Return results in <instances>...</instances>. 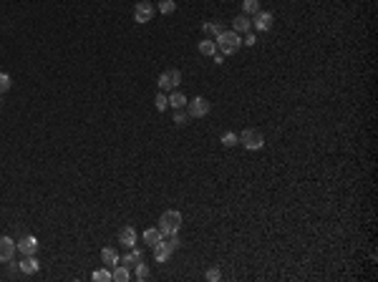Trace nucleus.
<instances>
[{"instance_id": "f257e3e1", "label": "nucleus", "mask_w": 378, "mask_h": 282, "mask_svg": "<svg viewBox=\"0 0 378 282\" xmlns=\"http://www.w3.org/2000/svg\"><path fill=\"white\" fill-rule=\"evenodd\" d=\"M214 43H217V48L222 51V56H232V53H237V48L242 46L240 33H235V31H225L219 38H214Z\"/></svg>"}, {"instance_id": "f03ea898", "label": "nucleus", "mask_w": 378, "mask_h": 282, "mask_svg": "<svg viewBox=\"0 0 378 282\" xmlns=\"http://www.w3.org/2000/svg\"><path fill=\"white\" fill-rule=\"evenodd\" d=\"M179 227H182V212L169 209V212L162 214V219H159V229H162L164 237H167V234H176V232H179Z\"/></svg>"}, {"instance_id": "7ed1b4c3", "label": "nucleus", "mask_w": 378, "mask_h": 282, "mask_svg": "<svg viewBox=\"0 0 378 282\" xmlns=\"http://www.w3.org/2000/svg\"><path fill=\"white\" fill-rule=\"evenodd\" d=\"M179 81H182V71L179 68H169V71H164L162 76H159V91H174L176 86H179Z\"/></svg>"}, {"instance_id": "20e7f679", "label": "nucleus", "mask_w": 378, "mask_h": 282, "mask_svg": "<svg viewBox=\"0 0 378 282\" xmlns=\"http://www.w3.org/2000/svg\"><path fill=\"white\" fill-rule=\"evenodd\" d=\"M209 108H212L209 101L202 98V96H197V98L187 101V114H189V119H202V116H207Z\"/></svg>"}, {"instance_id": "39448f33", "label": "nucleus", "mask_w": 378, "mask_h": 282, "mask_svg": "<svg viewBox=\"0 0 378 282\" xmlns=\"http://www.w3.org/2000/svg\"><path fill=\"white\" fill-rule=\"evenodd\" d=\"M240 141H242V146H244V149H250V151H257V149H262V144H265V136H262V131H257V128H247V131H242Z\"/></svg>"}, {"instance_id": "423d86ee", "label": "nucleus", "mask_w": 378, "mask_h": 282, "mask_svg": "<svg viewBox=\"0 0 378 282\" xmlns=\"http://www.w3.org/2000/svg\"><path fill=\"white\" fill-rule=\"evenodd\" d=\"M154 8L149 0H141V3H137V8H134V20L137 23H149V20L154 18Z\"/></svg>"}, {"instance_id": "0eeeda50", "label": "nucleus", "mask_w": 378, "mask_h": 282, "mask_svg": "<svg viewBox=\"0 0 378 282\" xmlns=\"http://www.w3.org/2000/svg\"><path fill=\"white\" fill-rule=\"evenodd\" d=\"M15 250H18V245L10 240V237H0V262H10Z\"/></svg>"}, {"instance_id": "6e6552de", "label": "nucleus", "mask_w": 378, "mask_h": 282, "mask_svg": "<svg viewBox=\"0 0 378 282\" xmlns=\"http://www.w3.org/2000/svg\"><path fill=\"white\" fill-rule=\"evenodd\" d=\"M273 23H275L273 13H268V10H257V13H255V23H252V26H255L257 31H270Z\"/></svg>"}, {"instance_id": "1a4fd4ad", "label": "nucleus", "mask_w": 378, "mask_h": 282, "mask_svg": "<svg viewBox=\"0 0 378 282\" xmlns=\"http://www.w3.org/2000/svg\"><path fill=\"white\" fill-rule=\"evenodd\" d=\"M18 245V250L20 252H23V254H35V250H38V240H35V237L33 234H26V237H20V242H15Z\"/></svg>"}, {"instance_id": "9d476101", "label": "nucleus", "mask_w": 378, "mask_h": 282, "mask_svg": "<svg viewBox=\"0 0 378 282\" xmlns=\"http://www.w3.org/2000/svg\"><path fill=\"white\" fill-rule=\"evenodd\" d=\"M119 240H121V245L124 247H137V229L134 227H121L119 229Z\"/></svg>"}, {"instance_id": "9b49d317", "label": "nucleus", "mask_w": 378, "mask_h": 282, "mask_svg": "<svg viewBox=\"0 0 378 282\" xmlns=\"http://www.w3.org/2000/svg\"><path fill=\"white\" fill-rule=\"evenodd\" d=\"M18 267H20V272H23V275H35L40 270V262H38L33 254H26V259H20Z\"/></svg>"}, {"instance_id": "f8f14e48", "label": "nucleus", "mask_w": 378, "mask_h": 282, "mask_svg": "<svg viewBox=\"0 0 378 282\" xmlns=\"http://www.w3.org/2000/svg\"><path fill=\"white\" fill-rule=\"evenodd\" d=\"M232 28H235V33H247V31L252 28V20L242 13V15H237V18L232 20Z\"/></svg>"}, {"instance_id": "ddd939ff", "label": "nucleus", "mask_w": 378, "mask_h": 282, "mask_svg": "<svg viewBox=\"0 0 378 282\" xmlns=\"http://www.w3.org/2000/svg\"><path fill=\"white\" fill-rule=\"evenodd\" d=\"M101 259H103L108 267H114V265H119V252L114 247H103L101 250Z\"/></svg>"}, {"instance_id": "4468645a", "label": "nucleus", "mask_w": 378, "mask_h": 282, "mask_svg": "<svg viewBox=\"0 0 378 282\" xmlns=\"http://www.w3.org/2000/svg\"><path fill=\"white\" fill-rule=\"evenodd\" d=\"M162 237H164V234H162V229H159V227H151V229H146V232H144V242H146L149 247H154V245H157V242L162 240Z\"/></svg>"}, {"instance_id": "2eb2a0df", "label": "nucleus", "mask_w": 378, "mask_h": 282, "mask_svg": "<svg viewBox=\"0 0 378 282\" xmlns=\"http://www.w3.org/2000/svg\"><path fill=\"white\" fill-rule=\"evenodd\" d=\"M187 101H189V98H187L182 91H176V89H174V91H172V96H169V106H174V108H184V106H187Z\"/></svg>"}, {"instance_id": "dca6fc26", "label": "nucleus", "mask_w": 378, "mask_h": 282, "mask_svg": "<svg viewBox=\"0 0 378 282\" xmlns=\"http://www.w3.org/2000/svg\"><path fill=\"white\" fill-rule=\"evenodd\" d=\"M162 240H164V237H162ZM162 240L154 245V259H157V262H167V259H169V250L164 247Z\"/></svg>"}, {"instance_id": "f3484780", "label": "nucleus", "mask_w": 378, "mask_h": 282, "mask_svg": "<svg viewBox=\"0 0 378 282\" xmlns=\"http://www.w3.org/2000/svg\"><path fill=\"white\" fill-rule=\"evenodd\" d=\"M209 38H219L222 33H225V28H222L219 23H214V20H209V23H205V28H202Z\"/></svg>"}, {"instance_id": "a211bd4d", "label": "nucleus", "mask_w": 378, "mask_h": 282, "mask_svg": "<svg viewBox=\"0 0 378 282\" xmlns=\"http://www.w3.org/2000/svg\"><path fill=\"white\" fill-rule=\"evenodd\" d=\"M129 277H131V275H129V267H124V265H121V267H116V265H114L111 280H114V282H129Z\"/></svg>"}, {"instance_id": "6ab92c4d", "label": "nucleus", "mask_w": 378, "mask_h": 282, "mask_svg": "<svg viewBox=\"0 0 378 282\" xmlns=\"http://www.w3.org/2000/svg\"><path fill=\"white\" fill-rule=\"evenodd\" d=\"M119 262H121L124 267H134L137 262H141V252H139V250H134V252H131V254L121 257V259H119Z\"/></svg>"}, {"instance_id": "aec40b11", "label": "nucleus", "mask_w": 378, "mask_h": 282, "mask_svg": "<svg viewBox=\"0 0 378 282\" xmlns=\"http://www.w3.org/2000/svg\"><path fill=\"white\" fill-rule=\"evenodd\" d=\"M199 53L202 56H214L217 53V43L214 40H202L199 43Z\"/></svg>"}, {"instance_id": "412c9836", "label": "nucleus", "mask_w": 378, "mask_h": 282, "mask_svg": "<svg viewBox=\"0 0 378 282\" xmlns=\"http://www.w3.org/2000/svg\"><path fill=\"white\" fill-rule=\"evenodd\" d=\"M242 10H244V15H255V13L260 10V3H257V0H244V3H242Z\"/></svg>"}, {"instance_id": "4be33fe9", "label": "nucleus", "mask_w": 378, "mask_h": 282, "mask_svg": "<svg viewBox=\"0 0 378 282\" xmlns=\"http://www.w3.org/2000/svg\"><path fill=\"white\" fill-rule=\"evenodd\" d=\"M176 10V3H174V0H162V3H159V13L162 15H172Z\"/></svg>"}, {"instance_id": "5701e85b", "label": "nucleus", "mask_w": 378, "mask_h": 282, "mask_svg": "<svg viewBox=\"0 0 378 282\" xmlns=\"http://www.w3.org/2000/svg\"><path fill=\"white\" fill-rule=\"evenodd\" d=\"M164 242V247L169 250V254L176 250V247H179V237H176V234H167V240H162Z\"/></svg>"}, {"instance_id": "b1692460", "label": "nucleus", "mask_w": 378, "mask_h": 282, "mask_svg": "<svg viewBox=\"0 0 378 282\" xmlns=\"http://www.w3.org/2000/svg\"><path fill=\"white\" fill-rule=\"evenodd\" d=\"M237 144H240V136H237L235 131H227L225 136H222V146L230 149V146H237Z\"/></svg>"}, {"instance_id": "393cba45", "label": "nucleus", "mask_w": 378, "mask_h": 282, "mask_svg": "<svg viewBox=\"0 0 378 282\" xmlns=\"http://www.w3.org/2000/svg\"><path fill=\"white\" fill-rule=\"evenodd\" d=\"M154 106H157V111H164V108L169 106V96H164V91H159L157 98H154Z\"/></svg>"}, {"instance_id": "a878e982", "label": "nucleus", "mask_w": 378, "mask_h": 282, "mask_svg": "<svg viewBox=\"0 0 378 282\" xmlns=\"http://www.w3.org/2000/svg\"><path fill=\"white\" fill-rule=\"evenodd\" d=\"M187 121H189V114L182 111V108H176V114H174V124H176V126H184Z\"/></svg>"}, {"instance_id": "bb28decb", "label": "nucleus", "mask_w": 378, "mask_h": 282, "mask_svg": "<svg viewBox=\"0 0 378 282\" xmlns=\"http://www.w3.org/2000/svg\"><path fill=\"white\" fill-rule=\"evenodd\" d=\"M91 277H94L96 282H108V280H111V272H108V270H96Z\"/></svg>"}, {"instance_id": "cd10ccee", "label": "nucleus", "mask_w": 378, "mask_h": 282, "mask_svg": "<svg viewBox=\"0 0 378 282\" xmlns=\"http://www.w3.org/2000/svg\"><path fill=\"white\" fill-rule=\"evenodd\" d=\"M8 89H10V76L8 73H0V96H3Z\"/></svg>"}, {"instance_id": "c85d7f7f", "label": "nucleus", "mask_w": 378, "mask_h": 282, "mask_svg": "<svg viewBox=\"0 0 378 282\" xmlns=\"http://www.w3.org/2000/svg\"><path fill=\"white\" fill-rule=\"evenodd\" d=\"M137 277H139V280H146V277H149V267H146L144 262H137Z\"/></svg>"}, {"instance_id": "c756f323", "label": "nucleus", "mask_w": 378, "mask_h": 282, "mask_svg": "<svg viewBox=\"0 0 378 282\" xmlns=\"http://www.w3.org/2000/svg\"><path fill=\"white\" fill-rule=\"evenodd\" d=\"M219 277H222V270H219V267H209V270H207V280H209V282H217Z\"/></svg>"}, {"instance_id": "7c9ffc66", "label": "nucleus", "mask_w": 378, "mask_h": 282, "mask_svg": "<svg viewBox=\"0 0 378 282\" xmlns=\"http://www.w3.org/2000/svg\"><path fill=\"white\" fill-rule=\"evenodd\" d=\"M255 43H257V38H255L252 33H247V35H244V46H250V48H252Z\"/></svg>"}]
</instances>
